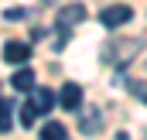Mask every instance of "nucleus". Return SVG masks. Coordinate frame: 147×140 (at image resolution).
<instances>
[{"mask_svg": "<svg viewBox=\"0 0 147 140\" xmlns=\"http://www.w3.org/2000/svg\"><path fill=\"white\" fill-rule=\"evenodd\" d=\"M127 21H134V7H130V3H106V7L99 10V24H103L106 31L123 28Z\"/></svg>", "mask_w": 147, "mask_h": 140, "instance_id": "obj_1", "label": "nucleus"}, {"mask_svg": "<svg viewBox=\"0 0 147 140\" xmlns=\"http://www.w3.org/2000/svg\"><path fill=\"white\" fill-rule=\"evenodd\" d=\"M82 21H86V7H82V3H65V7H58V14H55V24H58L62 34H69V28L82 24Z\"/></svg>", "mask_w": 147, "mask_h": 140, "instance_id": "obj_2", "label": "nucleus"}, {"mask_svg": "<svg viewBox=\"0 0 147 140\" xmlns=\"http://www.w3.org/2000/svg\"><path fill=\"white\" fill-rule=\"evenodd\" d=\"M28 92H31L28 106L34 109V116H48V113H51V106H55V92H51L48 85H31Z\"/></svg>", "mask_w": 147, "mask_h": 140, "instance_id": "obj_3", "label": "nucleus"}, {"mask_svg": "<svg viewBox=\"0 0 147 140\" xmlns=\"http://www.w3.org/2000/svg\"><path fill=\"white\" fill-rule=\"evenodd\" d=\"M55 103L62 106V109H69V113H75V109L82 106V85H75V82L62 85V92L55 96Z\"/></svg>", "mask_w": 147, "mask_h": 140, "instance_id": "obj_4", "label": "nucleus"}, {"mask_svg": "<svg viewBox=\"0 0 147 140\" xmlns=\"http://www.w3.org/2000/svg\"><path fill=\"white\" fill-rule=\"evenodd\" d=\"M28 58H31V44H24V41H7V44H3V62H10V65H28Z\"/></svg>", "mask_w": 147, "mask_h": 140, "instance_id": "obj_5", "label": "nucleus"}, {"mask_svg": "<svg viewBox=\"0 0 147 140\" xmlns=\"http://www.w3.org/2000/svg\"><path fill=\"white\" fill-rule=\"evenodd\" d=\"M10 85H14L17 92H28V89L34 85V69H31V65L17 69V72H14V79H10Z\"/></svg>", "mask_w": 147, "mask_h": 140, "instance_id": "obj_6", "label": "nucleus"}, {"mask_svg": "<svg viewBox=\"0 0 147 140\" xmlns=\"http://www.w3.org/2000/svg\"><path fill=\"white\" fill-rule=\"evenodd\" d=\"M69 137V130H65V123H58V120H48L45 127H41V140H65Z\"/></svg>", "mask_w": 147, "mask_h": 140, "instance_id": "obj_7", "label": "nucleus"}, {"mask_svg": "<svg viewBox=\"0 0 147 140\" xmlns=\"http://www.w3.org/2000/svg\"><path fill=\"white\" fill-rule=\"evenodd\" d=\"M10 113H14V103H10V99H0V133L10 130V123H14Z\"/></svg>", "mask_w": 147, "mask_h": 140, "instance_id": "obj_8", "label": "nucleus"}, {"mask_svg": "<svg viewBox=\"0 0 147 140\" xmlns=\"http://www.w3.org/2000/svg\"><path fill=\"white\" fill-rule=\"evenodd\" d=\"M34 120H38V116H34V109H31L28 103H24L21 109H17V123H21L24 130H28V127H34Z\"/></svg>", "mask_w": 147, "mask_h": 140, "instance_id": "obj_9", "label": "nucleus"}, {"mask_svg": "<svg viewBox=\"0 0 147 140\" xmlns=\"http://www.w3.org/2000/svg\"><path fill=\"white\" fill-rule=\"evenodd\" d=\"M96 127H99V109H89L82 120V133H96Z\"/></svg>", "mask_w": 147, "mask_h": 140, "instance_id": "obj_10", "label": "nucleus"}, {"mask_svg": "<svg viewBox=\"0 0 147 140\" xmlns=\"http://www.w3.org/2000/svg\"><path fill=\"white\" fill-rule=\"evenodd\" d=\"M3 17H7V21H21V17H28V10H24V7H10Z\"/></svg>", "mask_w": 147, "mask_h": 140, "instance_id": "obj_11", "label": "nucleus"}, {"mask_svg": "<svg viewBox=\"0 0 147 140\" xmlns=\"http://www.w3.org/2000/svg\"><path fill=\"white\" fill-rule=\"evenodd\" d=\"M130 92H134V96L144 103V82H130Z\"/></svg>", "mask_w": 147, "mask_h": 140, "instance_id": "obj_12", "label": "nucleus"}, {"mask_svg": "<svg viewBox=\"0 0 147 140\" xmlns=\"http://www.w3.org/2000/svg\"><path fill=\"white\" fill-rule=\"evenodd\" d=\"M41 3H55V0H41Z\"/></svg>", "mask_w": 147, "mask_h": 140, "instance_id": "obj_13", "label": "nucleus"}]
</instances>
